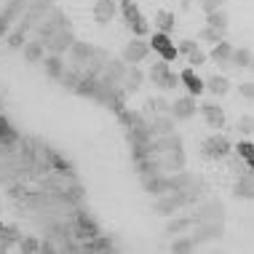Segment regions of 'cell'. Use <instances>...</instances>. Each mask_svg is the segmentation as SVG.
Wrapping results in <instances>:
<instances>
[{
    "mask_svg": "<svg viewBox=\"0 0 254 254\" xmlns=\"http://www.w3.org/2000/svg\"><path fill=\"white\" fill-rule=\"evenodd\" d=\"M238 91H241V94H244V97H246V99H252V94H254V88H252V83H249V80H246V83H238Z\"/></svg>",
    "mask_w": 254,
    "mask_h": 254,
    "instance_id": "37",
    "label": "cell"
},
{
    "mask_svg": "<svg viewBox=\"0 0 254 254\" xmlns=\"http://www.w3.org/2000/svg\"><path fill=\"white\" fill-rule=\"evenodd\" d=\"M171 128H174V118H161L155 123V131L158 134H171Z\"/></svg>",
    "mask_w": 254,
    "mask_h": 254,
    "instance_id": "32",
    "label": "cell"
},
{
    "mask_svg": "<svg viewBox=\"0 0 254 254\" xmlns=\"http://www.w3.org/2000/svg\"><path fill=\"white\" fill-rule=\"evenodd\" d=\"M75 43V35H72V30L70 27H64V30H59V32H54L51 40L46 43V49H49L51 54H57V57H62L64 51H70V46Z\"/></svg>",
    "mask_w": 254,
    "mask_h": 254,
    "instance_id": "5",
    "label": "cell"
},
{
    "mask_svg": "<svg viewBox=\"0 0 254 254\" xmlns=\"http://www.w3.org/2000/svg\"><path fill=\"white\" fill-rule=\"evenodd\" d=\"M230 54H233V46H230V43H225V40H219V43H214V49H211L209 57L214 59L217 64H228Z\"/></svg>",
    "mask_w": 254,
    "mask_h": 254,
    "instance_id": "18",
    "label": "cell"
},
{
    "mask_svg": "<svg viewBox=\"0 0 254 254\" xmlns=\"http://www.w3.org/2000/svg\"><path fill=\"white\" fill-rule=\"evenodd\" d=\"M195 49H198V43H195V40H182V43L177 46V51H180V54H193Z\"/></svg>",
    "mask_w": 254,
    "mask_h": 254,
    "instance_id": "35",
    "label": "cell"
},
{
    "mask_svg": "<svg viewBox=\"0 0 254 254\" xmlns=\"http://www.w3.org/2000/svg\"><path fill=\"white\" fill-rule=\"evenodd\" d=\"M147 43H150V51H155L163 62H174L177 57H180L177 46L171 43V38H169V35H163V32H153V38H150Z\"/></svg>",
    "mask_w": 254,
    "mask_h": 254,
    "instance_id": "2",
    "label": "cell"
},
{
    "mask_svg": "<svg viewBox=\"0 0 254 254\" xmlns=\"http://www.w3.org/2000/svg\"><path fill=\"white\" fill-rule=\"evenodd\" d=\"M230 142H228V136H222V134H214V136H209V139H203V155L206 158H214V161H219V158H228L230 155Z\"/></svg>",
    "mask_w": 254,
    "mask_h": 254,
    "instance_id": "4",
    "label": "cell"
},
{
    "mask_svg": "<svg viewBox=\"0 0 254 254\" xmlns=\"http://www.w3.org/2000/svg\"><path fill=\"white\" fill-rule=\"evenodd\" d=\"M19 249L27 254H35V252H40V241L32 236H24V238H19Z\"/></svg>",
    "mask_w": 254,
    "mask_h": 254,
    "instance_id": "29",
    "label": "cell"
},
{
    "mask_svg": "<svg viewBox=\"0 0 254 254\" xmlns=\"http://www.w3.org/2000/svg\"><path fill=\"white\" fill-rule=\"evenodd\" d=\"M22 49H24L27 62H43V57H46V46L40 43V40H30V43H24Z\"/></svg>",
    "mask_w": 254,
    "mask_h": 254,
    "instance_id": "15",
    "label": "cell"
},
{
    "mask_svg": "<svg viewBox=\"0 0 254 254\" xmlns=\"http://www.w3.org/2000/svg\"><path fill=\"white\" fill-rule=\"evenodd\" d=\"M182 8H190V0H182Z\"/></svg>",
    "mask_w": 254,
    "mask_h": 254,
    "instance_id": "39",
    "label": "cell"
},
{
    "mask_svg": "<svg viewBox=\"0 0 254 254\" xmlns=\"http://www.w3.org/2000/svg\"><path fill=\"white\" fill-rule=\"evenodd\" d=\"M40 252H57V246H54L49 238H46V241H40Z\"/></svg>",
    "mask_w": 254,
    "mask_h": 254,
    "instance_id": "38",
    "label": "cell"
},
{
    "mask_svg": "<svg viewBox=\"0 0 254 254\" xmlns=\"http://www.w3.org/2000/svg\"><path fill=\"white\" fill-rule=\"evenodd\" d=\"M222 3H225V0H201V8H203L206 13H211V11H219V8H222Z\"/></svg>",
    "mask_w": 254,
    "mask_h": 254,
    "instance_id": "33",
    "label": "cell"
},
{
    "mask_svg": "<svg viewBox=\"0 0 254 254\" xmlns=\"http://www.w3.org/2000/svg\"><path fill=\"white\" fill-rule=\"evenodd\" d=\"M150 80H153V86H161V88H177L180 86V72H171L169 62L158 59L155 64L150 67Z\"/></svg>",
    "mask_w": 254,
    "mask_h": 254,
    "instance_id": "1",
    "label": "cell"
},
{
    "mask_svg": "<svg viewBox=\"0 0 254 254\" xmlns=\"http://www.w3.org/2000/svg\"><path fill=\"white\" fill-rule=\"evenodd\" d=\"M91 54H94V49L88 43H78V40H75V43L70 46V57H72V64H88V59H91Z\"/></svg>",
    "mask_w": 254,
    "mask_h": 254,
    "instance_id": "12",
    "label": "cell"
},
{
    "mask_svg": "<svg viewBox=\"0 0 254 254\" xmlns=\"http://www.w3.org/2000/svg\"><path fill=\"white\" fill-rule=\"evenodd\" d=\"M252 142L249 139H244V142H238V145H236V153L238 155H241L244 158V161H246V166H249V169H254V158H252Z\"/></svg>",
    "mask_w": 254,
    "mask_h": 254,
    "instance_id": "25",
    "label": "cell"
},
{
    "mask_svg": "<svg viewBox=\"0 0 254 254\" xmlns=\"http://www.w3.org/2000/svg\"><path fill=\"white\" fill-rule=\"evenodd\" d=\"M252 123H254V121H252V115H244V118L238 121V131L249 136V134H252Z\"/></svg>",
    "mask_w": 254,
    "mask_h": 254,
    "instance_id": "34",
    "label": "cell"
},
{
    "mask_svg": "<svg viewBox=\"0 0 254 254\" xmlns=\"http://www.w3.org/2000/svg\"><path fill=\"white\" fill-rule=\"evenodd\" d=\"M121 13H123V19H126V24H128V22H134L142 11H139V5H136V0H121Z\"/></svg>",
    "mask_w": 254,
    "mask_h": 254,
    "instance_id": "22",
    "label": "cell"
},
{
    "mask_svg": "<svg viewBox=\"0 0 254 254\" xmlns=\"http://www.w3.org/2000/svg\"><path fill=\"white\" fill-rule=\"evenodd\" d=\"M128 27H131L134 38H145V35H150V24H147V19L142 16V13L134 19V22H128Z\"/></svg>",
    "mask_w": 254,
    "mask_h": 254,
    "instance_id": "24",
    "label": "cell"
},
{
    "mask_svg": "<svg viewBox=\"0 0 254 254\" xmlns=\"http://www.w3.org/2000/svg\"><path fill=\"white\" fill-rule=\"evenodd\" d=\"M8 32H11V22L3 16V13H0V38H3V35H8Z\"/></svg>",
    "mask_w": 254,
    "mask_h": 254,
    "instance_id": "36",
    "label": "cell"
},
{
    "mask_svg": "<svg viewBox=\"0 0 254 254\" xmlns=\"http://www.w3.org/2000/svg\"><path fill=\"white\" fill-rule=\"evenodd\" d=\"M75 233H78V238H94V236H99V225L86 211H78L75 214Z\"/></svg>",
    "mask_w": 254,
    "mask_h": 254,
    "instance_id": "7",
    "label": "cell"
},
{
    "mask_svg": "<svg viewBox=\"0 0 254 254\" xmlns=\"http://www.w3.org/2000/svg\"><path fill=\"white\" fill-rule=\"evenodd\" d=\"M171 252H180V254H185V252H195V241H193L190 236L177 238V241L171 244Z\"/></svg>",
    "mask_w": 254,
    "mask_h": 254,
    "instance_id": "28",
    "label": "cell"
},
{
    "mask_svg": "<svg viewBox=\"0 0 254 254\" xmlns=\"http://www.w3.org/2000/svg\"><path fill=\"white\" fill-rule=\"evenodd\" d=\"M150 57V43L145 38H134L131 43H126V49H123V62L126 64H139V62H145Z\"/></svg>",
    "mask_w": 254,
    "mask_h": 254,
    "instance_id": "3",
    "label": "cell"
},
{
    "mask_svg": "<svg viewBox=\"0 0 254 254\" xmlns=\"http://www.w3.org/2000/svg\"><path fill=\"white\" fill-rule=\"evenodd\" d=\"M198 38L209 40V43H219V40H225V32L222 30H214V27H203V30L198 32Z\"/></svg>",
    "mask_w": 254,
    "mask_h": 254,
    "instance_id": "27",
    "label": "cell"
},
{
    "mask_svg": "<svg viewBox=\"0 0 254 254\" xmlns=\"http://www.w3.org/2000/svg\"><path fill=\"white\" fill-rule=\"evenodd\" d=\"M24 38H27V32L16 24V30L8 35V46H11V49H22V46H24Z\"/></svg>",
    "mask_w": 254,
    "mask_h": 254,
    "instance_id": "30",
    "label": "cell"
},
{
    "mask_svg": "<svg viewBox=\"0 0 254 254\" xmlns=\"http://www.w3.org/2000/svg\"><path fill=\"white\" fill-rule=\"evenodd\" d=\"M228 64L241 67V70H249V67H252V51H249V49H233Z\"/></svg>",
    "mask_w": 254,
    "mask_h": 254,
    "instance_id": "16",
    "label": "cell"
},
{
    "mask_svg": "<svg viewBox=\"0 0 254 254\" xmlns=\"http://www.w3.org/2000/svg\"><path fill=\"white\" fill-rule=\"evenodd\" d=\"M142 83V72H139V67L136 64H128L126 67V72H123V80H121V86H126V91H136Z\"/></svg>",
    "mask_w": 254,
    "mask_h": 254,
    "instance_id": "13",
    "label": "cell"
},
{
    "mask_svg": "<svg viewBox=\"0 0 254 254\" xmlns=\"http://www.w3.org/2000/svg\"><path fill=\"white\" fill-rule=\"evenodd\" d=\"M203 62H206V54H203L201 49H195L193 54H188V64L193 67V70H195V67H201Z\"/></svg>",
    "mask_w": 254,
    "mask_h": 254,
    "instance_id": "31",
    "label": "cell"
},
{
    "mask_svg": "<svg viewBox=\"0 0 254 254\" xmlns=\"http://www.w3.org/2000/svg\"><path fill=\"white\" fill-rule=\"evenodd\" d=\"M195 110H198V105H195V97H182V99H177L174 105H169V113H171V118L174 121H188V118H193L195 115Z\"/></svg>",
    "mask_w": 254,
    "mask_h": 254,
    "instance_id": "6",
    "label": "cell"
},
{
    "mask_svg": "<svg viewBox=\"0 0 254 254\" xmlns=\"http://www.w3.org/2000/svg\"><path fill=\"white\" fill-rule=\"evenodd\" d=\"M206 27H214V30H222V32L228 30V16L222 13V8L206 13Z\"/></svg>",
    "mask_w": 254,
    "mask_h": 254,
    "instance_id": "21",
    "label": "cell"
},
{
    "mask_svg": "<svg viewBox=\"0 0 254 254\" xmlns=\"http://www.w3.org/2000/svg\"><path fill=\"white\" fill-rule=\"evenodd\" d=\"M0 142H3V145H16V142H19L16 128L11 126L8 118H5L3 113H0Z\"/></svg>",
    "mask_w": 254,
    "mask_h": 254,
    "instance_id": "14",
    "label": "cell"
},
{
    "mask_svg": "<svg viewBox=\"0 0 254 254\" xmlns=\"http://www.w3.org/2000/svg\"><path fill=\"white\" fill-rule=\"evenodd\" d=\"M198 110H201V115L206 118V123H209L211 128H222V126H225V113H222V107L214 105V102L198 105Z\"/></svg>",
    "mask_w": 254,
    "mask_h": 254,
    "instance_id": "10",
    "label": "cell"
},
{
    "mask_svg": "<svg viewBox=\"0 0 254 254\" xmlns=\"http://www.w3.org/2000/svg\"><path fill=\"white\" fill-rule=\"evenodd\" d=\"M252 177L249 174H246L244 177V180H238L236 182V193H233V195H236V198H252Z\"/></svg>",
    "mask_w": 254,
    "mask_h": 254,
    "instance_id": "26",
    "label": "cell"
},
{
    "mask_svg": "<svg viewBox=\"0 0 254 254\" xmlns=\"http://www.w3.org/2000/svg\"><path fill=\"white\" fill-rule=\"evenodd\" d=\"M174 13L171 11H158L155 13V27H158V32H163V35H169V32H174Z\"/></svg>",
    "mask_w": 254,
    "mask_h": 254,
    "instance_id": "17",
    "label": "cell"
},
{
    "mask_svg": "<svg viewBox=\"0 0 254 254\" xmlns=\"http://www.w3.org/2000/svg\"><path fill=\"white\" fill-rule=\"evenodd\" d=\"M203 88H209L214 97H225V94L230 91V80L225 78V75H211L209 80H203Z\"/></svg>",
    "mask_w": 254,
    "mask_h": 254,
    "instance_id": "11",
    "label": "cell"
},
{
    "mask_svg": "<svg viewBox=\"0 0 254 254\" xmlns=\"http://www.w3.org/2000/svg\"><path fill=\"white\" fill-rule=\"evenodd\" d=\"M86 252H110L113 249V238H107V236H94V238H88V244L83 246Z\"/></svg>",
    "mask_w": 254,
    "mask_h": 254,
    "instance_id": "20",
    "label": "cell"
},
{
    "mask_svg": "<svg viewBox=\"0 0 254 254\" xmlns=\"http://www.w3.org/2000/svg\"><path fill=\"white\" fill-rule=\"evenodd\" d=\"M195 225V217H182V219H171V222L166 225V233H182V230H188V228H193Z\"/></svg>",
    "mask_w": 254,
    "mask_h": 254,
    "instance_id": "23",
    "label": "cell"
},
{
    "mask_svg": "<svg viewBox=\"0 0 254 254\" xmlns=\"http://www.w3.org/2000/svg\"><path fill=\"white\" fill-rule=\"evenodd\" d=\"M180 86L188 88L190 97H201V94L206 91V88H203V80L195 75L193 67H188V70H182V72H180Z\"/></svg>",
    "mask_w": 254,
    "mask_h": 254,
    "instance_id": "8",
    "label": "cell"
},
{
    "mask_svg": "<svg viewBox=\"0 0 254 254\" xmlns=\"http://www.w3.org/2000/svg\"><path fill=\"white\" fill-rule=\"evenodd\" d=\"M43 67H46V72H49L51 78H62V72H64V62H62V57H57V54L43 57Z\"/></svg>",
    "mask_w": 254,
    "mask_h": 254,
    "instance_id": "19",
    "label": "cell"
},
{
    "mask_svg": "<svg viewBox=\"0 0 254 254\" xmlns=\"http://www.w3.org/2000/svg\"><path fill=\"white\" fill-rule=\"evenodd\" d=\"M115 11H118V5H115V0H97V5H94V22L97 24H110L115 16Z\"/></svg>",
    "mask_w": 254,
    "mask_h": 254,
    "instance_id": "9",
    "label": "cell"
}]
</instances>
